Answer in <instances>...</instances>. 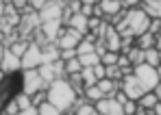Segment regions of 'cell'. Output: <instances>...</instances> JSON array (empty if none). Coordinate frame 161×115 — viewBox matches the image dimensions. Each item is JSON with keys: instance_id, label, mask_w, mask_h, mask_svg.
Masks as SVG:
<instances>
[{"instance_id": "cell-12", "label": "cell", "mask_w": 161, "mask_h": 115, "mask_svg": "<svg viewBox=\"0 0 161 115\" xmlns=\"http://www.w3.org/2000/svg\"><path fill=\"white\" fill-rule=\"evenodd\" d=\"M139 9L150 18V20H161V0H142Z\"/></svg>"}, {"instance_id": "cell-40", "label": "cell", "mask_w": 161, "mask_h": 115, "mask_svg": "<svg viewBox=\"0 0 161 115\" xmlns=\"http://www.w3.org/2000/svg\"><path fill=\"white\" fill-rule=\"evenodd\" d=\"M155 93H157V98H159V102H161V83H159V87L155 89Z\"/></svg>"}, {"instance_id": "cell-32", "label": "cell", "mask_w": 161, "mask_h": 115, "mask_svg": "<svg viewBox=\"0 0 161 115\" xmlns=\"http://www.w3.org/2000/svg\"><path fill=\"white\" fill-rule=\"evenodd\" d=\"M159 29H161V20H153V22H150V30H148V33L159 35Z\"/></svg>"}, {"instance_id": "cell-18", "label": "cell", "mask_w": 161, "mask_h": 115, "mask_svg": "<svg viewBox=\"0 0 161 115\" xmlns=\"http://www.w3.org/2000/svg\"><path fill=\"white\" fill-rule=\"evenodd\" d=\"M80 78H83V85H85V89H89V87H96V85H98V78H96V74H94V67H83Z\"/></svg>"}, {"instance_id": "cell-38", "label": "cell", "mask_w": 161, "mask_h": 115, "mask_svg": "<svg viewBox=\"0 0 161 115\" xmlns=\"http://www.w3.org/2000/svg\"><path fill=\"white\" fill-rule=\"evenodd\" d=\"M4 35H7V33H4V26H2V22H0V41H4Z\"/></svg>"}, {"instance_id": "cell-28", "label": "cell", "mask_w": 161, "mask_h": 115, "mask_svg": "<svg viewBox=\"0 0 161 115\" xmlns=\"http://www.w3.org/2000/svg\"><path fill=\"white\" fill-rule=\"evenodd\" d=\"M107 78L115 81V83H120V81L124 78V74H122V70H120L118 65H111V67H107Z\"/></svg>"}, {"instance_id": "cell-21", "label": "cell", "mask_w": 161, "mask_h": 115, "mask_svg": "<svg viewBox=\"0 0 161 115\" xmlns=\"http://www.w3.org/2000/svg\"><path fill=\"white\" fill-rule=\"evenodd\" d=\"M79 61H80L83 67H96V65H100V55H98V52L83 55V57H79Z\"/></svg>"}, {"instance_id": "cell-30", "label": "cell", "mask_w": 161, "mask_h": 115, "mask_svg": "<svg viewBox=\"0 0 161 115\" xmlns=\"http://www.w3.org/2000/svg\"><path fill=\"white\" fill-rule=\"evenodd\" d=\"M122 107H124V115H135V113H137V109H139V104H137L135 100H126Z\"/></svg>"}, {"instance_id": "cell-1", "label": "cell", "mask_w": 161, "mask_h": 115, "mask_svg": "<svg viewBox=\"0 0 161 115\" xmlns=\"http://www.w3.org/2000/svg\"><path fill=\"white\" fill-rule=\"evenodd\" d=\"M46 93H48V102L57 107L61 113H70L74 109V102L79 100V93L74 91L68 78H57L54 83L48 85Z\"/></svg>"}, {"instance_id": "cell-37", "label": "cell", "mask_w": 161, "mask_h": 115, "mask_svg": "<svg viewBox=\"0 0 161 115\" xmlns=\"http://www.w3.org/2000/svg\"><path fill=\"white\" fill-rule=\"evenodd\" d=\"M155 48L161 52V35H157V41H155Z\"/></svg>"}, {"instance_id": "cell-44", "label": "cell", "mask_w": 161, "mask_h": 115, "mask_svg": "<svg viewBox=\"0 0 161 115\" xmlns=\"http://www.w3.org/2000/svg\"><path fill=\"white\" fill-rule=\"evenodd\" d=\"M2 115H7V113H2Z\"/></svg>"}, {"instance_id": "cell-15", "label": "cell", "mask_w": 161, "mask_h": 115, "mask_svg": "<svg viewBox=\"0 0 161 115\" xmlns=\"http://www.w3.org/2000/svg\"><path fill=\"white\" fill-rule=\"evenodd\" d=\"M126 57H129V61H131V65H133V67L144 65V63H146V50H142V48L133 46V48L126 52Z\"/></svg>"}, {"instance_id": "cell-2", "label": "cell", "mask_w": 161, "mask_h": 115, "mask_svg": "<svg viewBox=\"0 0 161 115\" xmlns=\"http://www.w3.org/2000/svg\"><path fill=\"white\" fill-rule=\"evenodd\" d=\"M24 89V74L15 72V74H7L4 81L0 83V115L7 111V107L22 93Z\"/></svg>"}, {"instance_id": "cell-17", "label": "cell", "mask_w": 161, "mask_h": 115, "mask_svg": "<svg viewBox=\"0 0 161 115\" xmlns=\"http://www.w3.org/2000/svg\"><path fill=\"white\" fill-rule=\"evenodd\" d=\"M155 41H157V35L146 33V35H142V37L135 39V46L142 48V50H150V48H155Z\"/></svg>"}, {"instance_id": "cell-29", "label": "cell", "mask_w": 161, "mask_h": 115, "mask_svg": "<svg viewBox=\"0 0 161 115\" xmlns=\"http://www.w3.org/2000/svg\"><path fill=\"white\" fill-rule=\"evenodd\" d=\"M31 100H33V107H42L44 102H48V93L46 91H39V93L31 96Z\"/></svg>"}, {"instance_id": "cell-26", "label": "cell", "mask_w": 161, "mask_h": 115, "mask_svg": "<svg viewBox=\"0 0 161 115\" xmlns=\"http://www.w3.org/2000/svg\"><path fill=\"white\" fill-rule=\"evenodd\" d=\"M15 102H18V107H20V113L33 107V100H31V96H26V93H20V96L15 98Z\"/></svg>"}, {"instance_id": "cell-11", "label": "cell", "mask_w": 161, "mask_h": 115, "mask_svg": "<svg viewBox=\"0 0 161 115\" xmlns=\"http://www.w3.org/2000/svg\"><path fill=\"white\" fill-rule=\"evenodd\" d=\"M2 72H4V74L22 72V59H18L15 55H11V52L7 50V52H4V57H2Z\"/></svg>"}, {"instance_id": "cell-43", "label": "cell", "mask_w": 161, "mask_h": 115, "mask_svg": "<svg viewBox=\"0 0 161 115\" xmlns=\"http://www.w3.org/2000/svg\"><path fill=\"white\" fill-rule=\"evenodd\" d=\"M159 35H161V29H159Z\"/></svg>"}, {"instance_id": "cell-36", "label": "cell", "mask_w": 161, "mask_h": 115, "mask_svg": "<svg viewBox=\"0 0 161 115\" xmlns=\"http://www.w3.org/2000/svg\"><path fill=\"white\" fill-rule=\"evenodd\" d=\"M4 52H7V48H4V44L0 41V63H2V57H4Z\"/></svg>"}, {"instance_id": "cell-20", "label": "cell", "mask_w": 161, "mask_h": 115, "mask_svg": "<svg viewBox=\"0 0 161 115\" xmlns=\"http://www.w3.org/2000/svg\"><path fill=\"white\" fill-rule=\"evenodd\" d=\"M103 98H105V96H103V91L98 89V85H96V87H89V89H85V100H87V102L98 104Z\"/></svg>"}, {"instance_id": "cell-34", "label": "cell", "mask_w": 161, "mask_h": 115, "mask_svg": "<svg viewBox=\"0 0 161 115\" xmlns=\"http://www.w3.org/2000/svg\"><path fill=\"white\" fill-rule=\"evenodd\" d=\"M4 11H7V2H2V0H0V20H2V15H4Z\"/></svg>"}, {"instance_id": "cell-14", "label": "cell", "mask_w": 161, "mask_h": 115, "mask_svg": "<svg viewBox=\"0 0 161 115\" xmlns=\"http://www.w3.org/2000/svg\"><path fill=\"white\" fill-rule=\"evenodd\" d=\"M137 104H139L144 111H155V107L159 104V98H157L155 91H148V93H144V96L137 100Z\"/></svg>"}, {"instance_id": "cell-27", "label": "cell", "mask_w": 161, "mask_h": 115, "mask_svg": "<svg viewBox=\"0 0 161 115\" xmlns=\"http://www.w3.org/2000/svg\"><path fill=\"white\" fill-rule=\"evenodd\" d=\"M37 111H39V115H63L57 107H53L50 102H44L42 107H37Z\"/></svg>"}, {"instance_id": "cell-23", "label": "cell", "mask_w": 161, "mask_h": 115, "mask_svg": "<svg viewBox=\"0 0 161 115\" xmlns=\"http://www.w3.org/2000/svg\"><path fill=\"white\" fill-rule=\"evenodd\" d=\"M146 63H148L150 67H159V65H161V61H159V50H157V48L146 50Z\"/></svg>"}, {"instance_id": "cell-8", "label": "cell", "mask_w": 161, "mask_h": 115, "mask_svg": "<svg viewBox=\"0 0 161 115\" xmlns=\"http://www.w3.org/2000/svg\"><path fill=\"white\" fill-rule=\"evenodd\" d=\"M96 109H98L100 115H124L122 102H118L115 98H103V100L96 104Z\"/></svg>"}, {"instance_id": "cell-33", "label": "cell", "mask_w": 161, "mask_h": 115, "mask_svg": "<svg viewBox=\"0 0 161 115\" xmlns=\"http://www.w3.org/2000/svg\"><path fill=\"white\" fill-rule=\"evenodd\" d=\"M20 115H39V111H37V107H31V109H26V111H22Z\"/></svg>"}, {"instance_id": "cell-9", "label": "cell", "mask_w": 161, "mask_h": 115, "mask_svg": "<svg viewBox=\"0 0 161 115\" xmlns=\"http://www.w3.org/2000/svg\"><path fill=\"white\" fill-rule=\"evenodd\" d=\"M63 29H65V26H63L61 20H53V22H44L39 30H42V35L46 37L48 44H54V41L59 39V35H61V30H63Z\"/></svg>"}, {"instance_id": "cell-31", "label": "cell", "mask_w": 161, "mask_h": 115, "mask_svg": "<svg viewBox=\"0 0 161 115\" xmlns=\"http://www.w3.org/2000/svg\"><path fill=\"white\" fill-rule=\"evenodd\" d=\"M76 50H61V61L63 63H68V61H72V59H76Z\"/></svg>"}, {"instance_id": "cell-35", "label": "cell", "mask_w": 161, "mask_h": 115, "mask_svg": "<svg viewBox=\"0 0 161 115\" xmlns=\"http://www.w3.org/2000/svg\"><path fill=\"white\" fill-rule=\"evenodd\" d=\"M135 115H155V113H153V111H144V109L139 107V109H137V113H135Z\"/></svg>"}, {"instance_id": "cell-39", "label": "cell", "mask_w": 161, "mask_h": 115, "mask_svg": "<svg viewBox=\"0 0 161 115\" xmlns=\"http://www.w3.org/2000/svg\"><path fill=\"white\" fill-rule=\"evenodd\" d=\"M153 113H155V115H161V102L155 107V111H153Z\"/></svg>"}, {"instance_id": "cell-22", "label": "cell", "mask_w": 161, "mask_h": 115, "mask_svg": "<svg viewBox=\"0 0 161 115\" xmlns=\"http://www.w3.org/2000/svg\"><path fill=\"white\" fill-rule=\"evenodd\" d=\"M80 72H83V65H80L79 57L65 63V78H68V76H72V74H80Z\"/></svg>"}, {"instance_id": "cell-16", "label": "cell", "mask_w": 161, "mask_h": 115, "mask_svg": "<svg viewBox=\"0 0 161 115\" xmlns=\"http://www.w3.org/2000/svg\"><path fill=\"white\" fill-rule=\"evenodd\" d=\"M39 76L44 78V83L46 85H50L57 81V72H54V63H44L42 67H39Z\"/></svg>"}, {"instance_id": "cell-3", "label": "cell", "mask_w": 161, "mask_h": 115, "mask_svg": "<svg viewBox=\"0 0 161 115\" xmlns=\"http://www.w3.org/2000/svg\"><path fill=\"white\" fill-rule=\"evenodd\" d=\"M133 76L142 83L144 87V91L148 93V91H155L157 87H159L161 78H159V70L157 67H150L148 63H144V65H137L133 70Z\"/></svg>"}, {"instance_id": "cell-24", "label": "cell", "mask_w": 161, "mask_h": 115, "mask_svg": "<svg viewBox=\"0 0 161 115\" xmlns=\"http://www.w3.org/2000/svg\"><path fill=\"white\" fill-rule=\"evenodd\" d=\"M74 115H100L98 113V109H96V104H92V102H85L83 107H79Z\"/></svg>"}, {"instance_id": "cell-25", "label": "cell", "mask_w": 161, "mask_h": 115, "mask_svg": "<svg viewBox=\"0 0 161 115\" xmlns=\"http://www.w3.org/2000/svg\"><path fill=\"white\" fill-rule=\"evenodd\" d=\"M118 59H120L118 52H105V55L100 57V63H103L105 67H111V65H118Z\"/></svg>"}, {"instance_id": "cell-13", "label": "cell", "mask_w": 161, "mask_h": 115, "mask_svg": "<svg viewBox=\"0 0 161 115\" xmlns=\"http://www.w3.org/2000/svg\"><path fill=\"white\" fill-rule=\"evenodd\" d=\"M98 89L103 91L105 98H115L120 93V83H115L111 78H103V81H98Z\"/></svg>"}, {"instance_id": "cell-5", "label": "cell", "mask_w": 161, "mask_h": 115, "mask_svg": "<svg viewBox=\"0 0 161 115\" xmlns=\"http://www.w3.org/2000/svg\"><path fill=\"white\" fill-rule=\"evenodd\" d=\"M44 65V48L37 46L35 41H31L26 55L22 57V72L24 70H39Z\"/></svg>"}, {"instance_id": "cell-4", "label": "cell", "mask_w": 161, "mask_h": 115, "mask_svg": "<svg viewBox=\"0 0 161 115\" xmlns=\"http://www.w3.org/2000/svg\"><path fill=\"white\" fill-rule=\"evenodd\" d=\"M22 74H24V89H22V93L35 96V93L48 89V85L44 83V78L39 76V70H24Z\"/></svg>"}, {"instance_id": "cell-41", "label": "cell", "mask_w": 161, "mask_h": 115, "mask_svg": "<svg viewBox=\"0 0 161 115\" xmlns=\"http://www.w3.org/2000/svg\"><path fill=\"white\" fill-rule=\"evenodd\" d=\"M0 72H2V63H0Z\"/></svg>"}, {"instance_id": "cell-19", "label": "cell", "mask_w": 161, "mask_h": 115, "mask_svg": "<svg viewBox=\"0 0 161 115\" xmlns=\"http://www.w3.org/2000/svg\"><path fill=\"white\" fill-rule=\"evenodd\" d=\"M28 46H31V41H24V39H20V41H15L13 46H9L7 50H9L11 55H15V57H18V59H22V57H24V55H26Z\"/></svg>"}, {"instance_id": "cell-10", "label": "cell", "mask_w": 161, "mask_h": 115, "mask_svg": "<svg viewBox=\"0 0 161 115\" xmlns=\"http://www.w3.org/2000/svg\"><path fill=\"white\" fill-rule=\"evenodd\" d=\"M98 7L103 11V20L105 22H111L113 18H118L124 11L122 9V2H115V0H103V2H98Z\"/></svg>"}, {"instance_id": "cell-6", "label": "cell", "mask_w": 161, "mask_h": 115, "mask_svg": "<svg viewBox=\"0 0 161 115\" xmlns=\"http://www.w3.org/2000/svg\"><path fill=\"white\" fill-rule=\"evenodd\" d=\"M120 91H122L129 100H135V102L146 93V91H144V87H142V83L135 78L133 74H131V76H124V78L120 81Z\"/></svg>"}, {"instance_id": "cell-7", "label": "cell", "mask_w": 161, "mask_h": 115, "mask_svg": "<svg viewBox=\"0 0 161 115\" xmlns=\"http://www.w3.org/2000/svg\"><path fill=\"white\" fill-rule=\"evenodd\" d=\"M83 39H85V37H83L80 33H76L74 29H63L61 35H59V39H57L54 44L59 46V50H76Z\"/></svg>"}, {"instance_id": "cell-42", "label": "cell", "mask_w": 161, "mask_h": 115, "mask_svg": "<svg viewBox=\"0 0 161 115\" xmlns=\"http://www.w3.org/2000/svg\"><path fill=\"white\" fill-rule=\"evenodd\" d=\"M159 61H161V52H159Z\"/></svg>"}]
</instances>
